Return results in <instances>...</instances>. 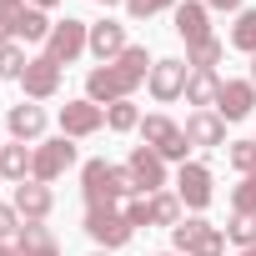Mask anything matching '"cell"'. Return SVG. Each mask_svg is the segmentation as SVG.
Segmentation results:
<instances>
[{
	"label": "cell",
	"instance_id": "obj_23",
	"mask_svg": "<svg viewBox=\"0 0 256 256\" xmlns=\"http://www.w3.org/2000/svg\"><path fill=\"white\" fill-rule=\"evenodd\" d=\"M106 126H110L116 136L141 131V110H136V100H116V106H106Z\"/></svg>",
	"mask_w": 256,
	"mask_h": 256
},
{
	"label": "cell",
	"instance_id": "obj_29",
	"mask_svg": "<svg viewBox=\"0 0 256 256\" xmlns=\"http://www.w3.org/2000/svg\"><path fill=\"white\" fill-rule=\"evenodd\" d=\"M231 216H256V171L241 176V186H231Z\"/></svg>",
	"mask_w": 256,
	"mask_h": 256
},
{
	"label": "cell",
	"instance_id": "obj_40",
	"mask_svg": "<svg viewBox=\"0 0 256 256\" xmlns=\"http://www.w3.org/2000/svg\"><path fill=\"white\" fill-rule=\"evenodd\" d=\"M36 256H60V246H46V251H36Z\"/></svg>",
	"mask_w": 256,
	"mask_h": 256
},
{
	"label": "cell",
	"instance_id": "obj_42",
	"mask_svg": "<svg viewBox=\"0 0 256 256\" xmlns=\"http://www.w3.org/2000/svg\"><path fill=\"white\" fill-rule=\"evenodd\" d=\"M96 6H126V0H96Z\"/></svg>",
	"mask_w": 256,
	"mask_h": 256
},
{
	"label": "cell",
	"instance_id": "obj_34",
	"mask_svg": "<svg viewBox=\"0 0 256 256\" xmlns=\"http://www.w3.org/2000/svg\"><path fill=\"white\" fill-rule=\"evenodd\" d=\"M120 211H126V221H131L136 231H141V226H151V221H146V196H136V201H126Z\"/></svg>",
	"mask_w": 256,
	"mask_h": 256
},
{
	"label": "cell",
	"instance_id": "obj_24",
	"mask_svg": "<svg viewBox=\"0 0 256 256\" xmlns=\"http://www.w3.org/2000/svg\"><path fill=\"white\" fill-rule=\"evenodd\" d=\"M221 56H226V46L211 36V40H201V46H191V50H186V66H191V70H216V66H221Z\"/></svg>",
	"mask_w": 256,
	"mask_h": 256
},
{
	"label": "cell",
	"instance_id": "obj_22",
	"mask_svg": "<svg viewBox=\"0 0 256 256\" xmlns=\"http://www.w3.org/2000/svg\"><path fill=\"white\" fill-rule=\"evenodd\" d=\"M211 231V221H201V216H181L176 226H171V246L181 251V256H191L196 246H201V236Z\"/></svg>",
	"mask_w": 256,
	"mask_h": 256
},
{
	"label": "cell",
	"instance_id": "obj_39",
	"mask_svg": "<svg viewBox=\"0 0 256 256\" xmlns=\"http://www.w3.org/2000/svg\"><path fill=\"white\" fill-rule=\"evenodd\" d=\"M0 256H20V251H16V246H6V241H0Z\"/></svg>",
	"mask_w": 256,
	"mask_h": 256
},
{
	"label": "cell",
	"instance_id": "obj_16",
	"mask_svg": "<svg viewBox=\"0 0 256 256\" xmlns=\"http://www.w3.org/2000/svg\"><path fill=\"white\" fill-rule=\"evenodd\" d=\"M6 131H10V141H40V136H46V110H40L36 100L10 106V110H6Z\"/></svg>",
	"mask_w": 256,
	"mask_h": 256
},
{
	"label": "cell",
	"instance_id": "obj_14",
	"mask_svg": "<svg viewBox=\"0 0 256 256\" xmlns=\"http://www.w3.org/2000/svg\"><path fill=\"white\" fill-rule=\"evenodd\" d=\"M256 106V86L251 80H221V96H216V116L221 120H246Z\"/></svg>",
	"mask_w": 256,
	"mask_h": 256
},
{
	"label": "cell",
	"instance_id": "obj_2",
	"mask_svg": "<svg viewBox=\"0 0 256 256\" xmlns=\"http://www.w3.org/2000/svg\"><path fill=\"white\" fill-rule=\"evenodd\" d=\"M141 141H146L161 161H181V166H186L191 141H186V131H181L171 116H161V110H156V116H146V120H141Z\"/></svg>",
	"mask_w": 256,
	"mask_h": 256
},
{
	"label": "cell",
	"instance_id": "obj_18",
	"mask_svg": "<svg viewBox=\"0 0 256 256\" xmlns=\"http://www.w3.org/2000/svg\"><path fill=\"white\" fill-rule=\"evenodd\" d=\"M30 166H36V146L26 141H10V146H0V176L6 181H30Z\"/></svg>",
	"mask_w": 256,
	"mask_h": 256
},
{
	"label": "cell",
	"instance_id": "obj_44",
	"mask_svg": "<svg viewBox=\"0 0 256 256\" xmlns=\"http://www.w3.org/2000/svg\"><path fill=\"white\" fill-rule=\"evenodd\" d=\"M161 256H181V251H161Z\"/></svg>",
	"mask_w": 256,
	"mask_h": 256
},
{
	"label": "cell",
	"instance_id": "obj_8",
	"mask_svg": "<svg viewBox=\"0 0 256 256\" xmlns=\"http://www.w3.org/2000/svg\"><path fill=\"white\" fill-rule=\"evenodd\" d=\"M186 80H191V66H186V60H156L151 76H146V86H151V96H156L161 106L181 100V96H186Z\"/></svg>",
	"mask_w": 256,
	"mask_h": 256
},
{
	"label": "cell",
	"instance_id": "obj_20",
	"mask_svg": "<svg viewBox=\"0 0 256 256\" xmlns=\"http://www.w3.org/2000/svg\"><path fill=\"white\" fill-rule=\"evenodd\" d=\"M216 96H221V76H216V70H191V80H186V106L216 110Z\"/></svg>",
	"mask_w": 256,
	"mask_h": 256
},
{
	"label": "cell",
	"instance_id": "obj_35",
	"mask_svg": "<svg viewBox=\"0 0 256 256\" xmlns=\"http://www.w3.org/2000/svg\"><path fill=\"white\" fill-rule=\"evenodd\" d=\"M16 40V10H0V46Z\"/></svg>",
	"mask_w": 256,
	"mask_h": 256
},
{
	"label": "cell",
	"instance_id": "obj_10",
	"mask_svg": "<svg viewBox=\"0 0 256 256\" xmlns=\"http://www.w3.org/2000/svg\"><path fill=\"white\" fill-rule=\"evenodd\" d=\"M171 16H176V36L186 40V50L201 46V40H211V10H206V0H181Z\"/></svg>",
	"mask_w": 256,
	"mask_h": 256
},
{
	"label": "cell",
	"instance_id": "obj_36",
	"mask_svg": "<svg viewBox=\"0 0 256 256\" xmlns=\"http://www.w3.org/2000/svg\"><path fill=\"white\" fill-rule=\"evenodd\" d=\"M206 10H236V16H241L246 6H241V0H206Z\"/></svg>",
	"mask_w": 256,
	"mask_h": 256
},
{
	"label": "cell",
	"instance_id": "obj_37",
	"mask_svg": "<svg viewBox=\"0 0 256 256\" xmlns=\"http://www.w3.org/2000/svg\"><path fill=\"white\" fill-rule=\"evenodd\" d=\"M30 6H36V10H56V6H60V0H30Z\"/></svg>",
	"mask_w": 256,
	"mask_h": 256
},
{
	"label": "cell",
	"instance_id": "obj_31",
	"mask_svg": "<svg viewBox=\"0 0 256 256\" xmlns=\"http://www.w3.org/2000/svg\"><path fill=\"white\" fill-rule=\"evenodd\" d=\"M181 0H126V10H131L136 20H151V16H161V10H176Z\"/></svg>",
	"mask_w": 256,
	"mask_h": 256
},
{
	"label": "cell",
	"instance_id": "obj_17",
	"mask_svg": "<svg viewBox=\"0 0 256 256\" xmlns=\"http://www.w3.org/2000/svg\"><path fill=\"white\" fill-rule=\"evenodd\" d=\"M126 46H131V40H126V26H120V20H96V26H90V56H96L100 66H110Z\"/></svg>",
	"mask_w": 256,
	"mask_h": 256
},
{
	"label": "cell",
	"instance_id": "obj_4",
	"mask_svg": "<svg viewBox=\"0 0 256 256\" xmlns=\"http://www.w3.org/2000/svg\"><path fill=\"white\" fill-rule=\"evenodd\" d=\"M70 166H76V141H70V136L40 141V146H36V166H30V181L50 186V181H60Z\"/></svg>",
	"mask_w": 256,
	"mask_h": 256
},
{
	"label": "cell",
	"instance_id": "obj_15",
	"mask_svg": "<svg viewBox=\"0 0 256 256\" xmlns=\"http://www.w3.org/2000/svg\"><path fill=\"white\" fill-rule=\"evenodd\" d=\"M181 131H186V141H191V146H201V151L226 146V120H221L216 110H191Z\"/></svg>",
	"mask_w": 256,
	"mask_h": 256
},
{
	"label": "cell",
	"instance_id": "obj_33",
	"mask_svg": "<svg viewBox=\"0 0 256 256\" xmlns=\"http://www.w3.org/2000/svg\"><path fill=\"white\" fill-rule=\"evenodd\" d=\"M20 226H26V221H20V211H16V206H0V241H16V236H20Z\"/></svg>",
	"mask_w": 256,
	"mask_h": 256
},
{
	"label": "cell",
	"instance_id": "obj_3",
	"mask_svg": "<svg viewBox=\"0 0 256 256\" xmlns=\"http://www.w3.org/2000/svg\"><path fill=\"white\" fill-rule=\"evenodd\" d=\"M90 50V26L86 20H56V30H50V40H46V56L56 60V66H70V60H80Z\"/></svg>",
	"mask_w": 256,
	"mask_h": 256
},
{
	"label": "cell",
	"instance_id": "obj_27",
	"mask_svg": "<svg viewBox=\"0 0 256 256\" xmlns=\"http://www.w3.org/2000/svg\"><path fill=\"white\" fill-rule=\"evenodd\" d=\"M226 161H231L236 176H251L256 171V136L251 141H226Z\"/></svg>",
	"mask_w": 256,
	"mask_h": 256
},
{
	"label": "cell",
	"instance_id": "obj_38",
	"mask_svg": "<svg viewBox=\"0 0 256 256\" xmlns=\"http://www.w3.org/2000/svg\"><path fill=\"white\" fill-rule=\"evenodd\" d=\"M26 6V0H0V10H20Z\"/></svg>",
	"mask_w": 256,
	"mask_h": 256
},
{
	"label": "cell",
	"instance_id": "obj_13",
	"mask_svg": "<svg viewBox=\"0 0 256 256\" xmlns=\"http://www.w3.org/2000/svg\"><path fill=\"white\" fill-rule=\"evenodd\" d=\"M10 206L20 211V221H46V216L56 211V191L40 186V181H20L16 196H10Z\"/></svg>",
	"mask_w": 256,
	"mask_h": 256
},
{
	"label": "cell",
	"instance_id": "obj_43",
	"mask_svg": "<svg viewBox=\"0 0 256 256\" xmlns=\"http://www.w3.org/2000/svg\"><path fill=\"white\" fill-rule=\"evenodd\" d=\"M241 256H256V246H246V251H241Z\"/></svg>",
	"mask_w": 256,
	"mask_h": 256
},
{
	"label": "cell",
	"instance_id": "obj_41",
	"mask_svg": "<svg viewBox=\"0 0 256 256\" xmlns=\"http://www.w3.org/2000/svg\"><path fill=\"white\" fill-rule=\"evenodd\" d=\"M246 80H251V86H256V56H251V76H246Z\"/></svg>",
	"mask_w": 256,
	"mask_h": 256
},
{
	"label": "cell",
	"instance_id": "obj_12",
	"mask_svg": "<svg viewBox=\"0 0 256 256\" xmlns=\"http://www.w3.org/2000/svg\"><path fill=\"white\" fill-rule=\"evenodd\" d=\"M20 86H26V100H50V96L60 90V66H56L50 56H30Z\"/></svg>",
	"mask_w": 256,
	"mask_h": 256
},
{
	"label": "cell",
	"instance_id": "obj_21",
	"mask_svg": "<svg viewBox=\"0 0 256 256\" xmlns=\"http://www.w3.org/2000/svg\"><path fill=\"white\" fill-rule=\"evenodd\" d=\"M146 221H151V226H176V221H181V196H176V191L146 196Z\"/></svg>",
	"mask_w": 256,
	"mask_h": 256
},
{
	"label": "cell",
	"instance_id": "obj_32",
	"mask_svg": "<svg viewBox=\"0 0 256 256\" xmlns=\"http://www.w3.org/2000/svg\"><path fill=\"white\" fill-rule=\"evenodd\" d=\"M191 256H226V231H221V226H211V231L201 236V246H196Z\"/></svg>",
	"mask_w": 256,
	"mask_h": 256
},
{
	"label": "cell",
	"instance_id": "obj_7",
	"mask_svg": "<svg viewBox=\"0 0 256 256\" xmlns=\"http://www.w3.org/2000/svg\"><path fill=\"white\" fill-rule=\"evenodd\" d=\"M106 126V106H96V100H66L60 106V136H70V141H86V136H96Z\"/></svg>",
	"mask_w": 256,
	"mask_h": 256
},
{
	"label": "cell",
	"instance_id": "obj_28",
	"mask_svg": "<svg viewBox=\"0 0 256 256\" xmlns=\"http://www.w3.org/2000/svg\"><path fill=\"white\" fill-rule=\"evenodd\" d=\"M231 46L241 56H256V10H241L236 26H231Z\"/></svg>",
	"mask_w": 256,
	"mask_h": 256
},
{
	"label": "cell",
	"instance_id": "obj_19",
	"mask_svg": "<svg viewBox=\"0 0 256 256\" xmlns=\"http://www.w3.org/2000/svg\"><path fill=\"white\" fill-rule=\"evenodd\" d=\"M50 30H56V20H50L46 10H36V6H20V10H16V40H20V46L50 40Z\"/></svg>",
	"mask_w": 256,
	"mask_h": 256
},
{
	"label": "cell",
	"instance_id": "obj_30",
	"mask_svg": "<svg viewBox=\"0 0 256 256\" xmlns=\"http://www.w3.org/2000/svg\"><path fill=\"white\" fill-rule=\"evenodd\" d=\"M226 241H236L241 251H246V246H256V216H231V226H226Z\"/></svg>",
	"mask_w": 256,
	"mask_h": 256
},
{
	"label": "cell",
	"instance_id": "obj_1",
	"mask_svg": "<svg viewBox=\"0 0 256 256\" xmlns=\"http://www.w3.org/2000/svg\"><path fill=\"white\" fill-rule=\"evenodd\" d=\"M141 86V76H131L126 66H96L90 76H86V100H96V106H116V100H131V90Z\"/></svg>",
	"mask_w": 256,
	"mask_h": 256
},
{
	"label": "cell",
	"instance_id": "obj_26",
	"mask_svg": "<svg viewBox=\"0 0 256 256\" xmlns=\"http://www.w3.org/2000/svg\"><path fill=\"white\" fill-rule=\"evenodd\" d=\"M46 246H56V241H50V231H46L40 221H26V226H20V236H16V251H20V256H36V251H46Z\"/></svg>",
	"mask_w": 256,
	"mask_h": 256
},
{
	"label": "cell",
	"instance_id": "obj_11",
	"mask_svg": "<svg viewBox=\"0 0 256 256\" xmlns=\"http://www.w3.org/2000/svg\"><path fill=\"white\" fill-rule=\"evenodd\" d=\"M126 166H131V176H136V191H141V196H156V191L166 186V161H161L151 146H136L131 156H126Z\"/></svg>",
	"mask_w": 256,
	"mask_h": 256
},
{
	"label": "cell",
	"instance_id": "obj_5",
	"mask_svg": "<svg viewBox=\"0 0 256 256\" xmlns=\"http://www.w3.org/2000/svg\"><path fill=\"white\" fill-rule=\"evenodd\" d=\"M86 236H90L100 251H120L126 241L136 236V226L126 221L120 206H116V211H86Z\"/></svg>",
	"mask_w": 256,
	"mask_h": 256
},
{
	"label": "cell",
	"instance_id": "obj_25",
	"mask_svg": "<svg viewBox=\"0 0 256 256\" xmlns=\"http://www.w3.org/2000/svg\"><path fill=\"white\" fill-rule=\"evenodd\" d=\"M26 66H30V56H26V46H20V40L0 46V80H20V76H26Z\"/></svg>",
	"mask_w": 256,
	"mask_h": 256
},
{
	"label": "cell",
	"instance_id": "obj_45",
	"mask_svg": "<svg viewBox=\"0 0 256 256\" xmlns=\"http://www.w3.org/2000/svg\"><path fill=\"white\" fill-rule=\"evenodd\" d=\"M96 256H110V251H96Z\"/></svg>",
	"mask_w": 256,
	"mask_h": 256
},
{
	"label": "cell",
	"instance_id": "obj_6",
	"mask_svg": "<svg viewBox=\"0 0 256 256\" xmlns=\"http://www.w3.org/2000/svg\"><path fill=\"white\" fill-rule=\"evenodd\" d=\"M80 196H86V211H116L120 206V191L110 186V161L80 166Z\"/></svg>",
	"mask_w": 256,
	"mask_h": 256
},
{
	"label": "cell",
	"instance_id": "obj_9",
	"mask_svg": "<svg viewBox=\"0 0 256 256\" xmlns=\"http://www.w3.org/2000/svg\"><path fill=\"white\" fill-rule=\"evenodd\" d=\"M176 196H181L186 211H206V206H211V166L186 161V166L176 171Z\"/></svg>",
	"mask_w": 256,
	"mask_h": 256
}]
</instances>
